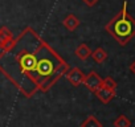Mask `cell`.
I'll return each instance as SVG.
<instances>
[{"label": "cell", "instance_id": "ba28073f", "mask_svg": "<svg viewBox=\"0 0 135 127\" xmlns=\"http://www.w3.org/2000/svg\"><path fill=\"white\" fill-rule=\"evenodd\" d=\"M91 53H93V50H91L86 44H80V45L76 48V56H77L80 60H82V61H85V60H88L89 57H91Z\"/></svg>", "mask_w": 135, "mask_h": 127}, {"label": "cell", "instance_id": "52a82bcc", "mask_svg": "<svg viewBox=\"0 0 135 127\" xmlns=\"http://www.w3.org/2000/svg\"><path fill=\"white\" fill-rule=\"evenodd\" d=\"M115 93L117 91H113V90H109V89H106V87H101V89H98L97 91H95V95H97V98L102 102V103H109L114 97H115Z\"/></svg>", "mask_w": 135, "mask_h": 127}, {"label": "cell", "instance_id": "8992f818", "mask_svg": "<svg viewBox=\"0 0 135 127\" xmlns=\"http://www.w3.org/2000/svg\"><path fill=\"white\" fill-rule=\"evenodd\" d=\"M80 24H81L80 19H78L77 16H74L73 13H69V15L64 19V21H62V25H64L68 31H70V32L76 31V29L80 27Z\"/></svg>", "mask_w": 135, "mask_h": 127}, {"label": "cell", "instance_id": "277c9868", "mask_svg": "<svg viewBox=\"0 0 135 127\" xmlns=\"http://www.w3.org/2000/svg\"><path fill=\"white\" fill-rule=\"evenodd\" d=\"M65 77L68 78V81H69L73 86H80L84 84V80H85V74L84 72L80 69V68H72L69 69V72H68L65 74Z\"/></svg>", "mask_w": 135, "mask_h": 127}, {"label": "cell", "instance_id": "8fae6325", "mask_svg": "<svg viewBox=\"0 0 135 127\" xmlns=\"http://www.w3.org/2000/svg\"><path fill=\"white\" fill-rule=\"evenodd\" d=\"M114 127H131V120L122 114L114 120Z\"/></svg>", "mask_w": 135, "mask_h": 127}, {"label": "cell", "instance_id": "7a4b0ae2", "mask_svg": "<svg viewBox=\"0 0 135 127\" xmlns=\"http://www.w3.org/2000/svg\"><path fill=\"white\" fill-rule=\"evenodd\" d=\"M105 31L122 46L135 36V19L127 12V2L123 3L122 9L105 25Z\"/></svg>", "mask_w": 135, "mask_h": 127}, {"label": "cell", "instance_id": "3957f363", "mask_svg": "<svg viewBox=\"0 0 135 127\" xmlns=\"http://www.w3.org/2000/svg\"><path fill=\"white\" fill-rule=\"evenodd\" d=\"M82 85H85L90 91L95 93L98 89H101L103 86V78H101L98 73L90 72L89 74L85 76V80H84V84Z\"/></svg>", "mask_w": 135, "mask_h": 127}, {"label": "cell", "instance_id": "4fadbf2b", "mask_svg": "<svg viewBox=\"0 0 135 127\" xmlns=\"http://www.w3.org/2000/svg\"><path fill=\"white\" fill-rule=\"evenodd\" d=\"M82 2H84L88 7H94V6L99 2V0H82Z\"/></svg>", "mask_w": 135, "mask_h": 127}, {"label": "cell", "instance_id": "5bb4252c", "mask_svg": "<svg viewBox=\"0 0 135 127\" xmlns=\"http://www.w3.org/2000/svg\"><path fill=\"white\" fill-rule=\"evenodd\" d=\"M130 72H131L132 74H135V60L131 62V65H130Z\"/></svg>", "mask_w": 135, "mask_h": 127}, {"label": "cell", "instance_id": "9c48e42d", "mask_svg": "<svg viewBox=\"0 0 135 127\" xmlns=\"http://www.w3.org/2000/svg\"><path fill=\"white\" fill-rule=\"evenodd\" d=\"M91 58L94 60V62L97 64H102L107 60V52L103 48H97L95 50H93L91 53Z\"/></svg>", "mask_w": 135, "mask_h": 127}, {"label": "cell", "instance_id": "30bf717a", "mask_svg": "<svg viewBox=\"0 0 135 127\" xmlns=\"http://www.w3.org/2000/svg\"><path fill=\"white\" fill-rule=\"evenodd\" d=\"M81 127H103L102 123L94 116V115H89L82 123H81Z\"/></svg>", "mask_w": 135, "mask_h": 127}, {"label": "cell", "instance_id": "6da1fadb", "mask_svg": "<svg viewBox=\"0 0 135 127\" xmlns=\"http://www.w3.org/2000/svg\"><path fill=\"white\" fill-rule=\"evenodd\" d=\"M69 69V64L32 27H25L0 52V73L25 98L49 91Z\"/></svg>", "mask_w": 135, "mask_h": 127}, {"label": "cell", "instance_id": "7c38bea8", "mask_svg": "<svg viewBox=\"0 0 135 127\" xmlns=\"http://www.w3.org/2000/svg\"><path fill=\"white\" fill-rule=\"evenodd\" d=\"M103 87L113 90V91H117V82L111 77H106V78H103Z\"/></svg>", "mask_w": 135, "mask_h": 127}, {"label": "cell", "instance_id": "5b68a950", "mask_svg": "<svg viewBox=\"0 0 135 127\" xmlns=\"http://www.w3.org/2000/svg\"><path fill=\"white\" fill-rule=\"evenodd\" d=\"M13 40H15L13 35H12V32L7 27H2V28H0V49L3 50V49L8 48L12 44Z\"/></svg>", "mask_w": 135, "mask_h": 127}]
</instances>
